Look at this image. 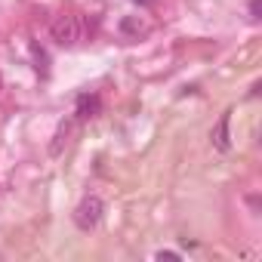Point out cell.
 Wrapping results in <instances>:
<instances>
[{"instance_id": "6da1fadb", "label": "cell", "mask_w": 262, "mask_h": 262, "mask_svg": "<svg viewBox=\"0 0 262 262\" xmlns=\"http://www.w3.org/2000/svg\"><path fill=\"white\" fill-rule=\"evenodd\" d=\"M50 34H53V40H56L59 47L71 50V47H77V43L86 37V22H83L80 16H59V19L50 25Z\"/></svg>"}, {"instance_id": "7a4b0ae2", "label": "cell", "mask_w": 262, "mask_h": 262, "mask_svg": "<svg viewBox=\"0 0 262 262\" xmlns=\"http://www.w3.org/2000/svg\"><path fill=\"white\" fill-rule=\"evenodd\" d=\"M102 213H105V204H102V198H96V194H86V198L77 204V210H74V225H77L80 231H93V228L102 222Z\"/></svg>"}, {"instance_id": "3957f363", "label": "cell", "mask_w": 262, "mask_h": 262, "mask_svg": "<svg viewBox=\"0 0 262 262\" xmlns=\"http://www.w3.org/2000/svg\"><path fill=\"white\" fill-rule=\"evenodd\" d=\"M228 123H231V111H225V114H222V117L216 120V126L210 129V142H213V148H216V151H228V148H231Z\"/></svg>"}, {"instance_id": "277c9868", "label": "cell", "mask_w": 262, "mask_h": 262, "mask_svg": "<svg viewBox=\"0 0 262 262\" xmlns=\"http://www.w3.org/2000/svg\"><path fill=\"white\" fill-rule=\"evenodd\" d=\"M99 111H102L99 93H80V96H77V108H74L77 120H90V117H96Z\"/></svg>"}, {"instance_id": "5b68a950", "label": "cell", "mask_w": 262, "mask_h": 262, "mask_svg": "<svg viewBox=\"0 0 262 262\" xmlns=\"http://www.w3.org/2000/svg\"><path fill=\"white\" fill-rule=\"evenodd\" d=\"M68 133H71V123H65V126H59V133H56V142L50 145V155H62V145L68 142Z\"/></svg>"}, {"instance_id": "8992f818", "label": "cell", "mask_w": 262, "mask_h": 262, "mask_svg": "<svg viewBox=\"0 0 262 262\" xmlns=\"http://www.w3.org/2000/svg\"><path fill=\"white\" fill-rule=\"evenodd\" d=\"M158 259H182V256H179V253H173V250H161V253H158Z\"/></svg>"}, {"instance_id": "52a82bcc", "label": "cell", "mask_w": 262, "mask_h": 262, "mask_svg": "<svg viewBox=\"0 0 262 262\" xmlns=\"http://www.w3.org/2000/svg\"><path fill=\"white\" fill-rule=\"evenodd\" d=\"M139 28H142V25H136L133 19H126V22H123V31H139Z\"/></svg>"}, {"instance_id": "ba28073f", "label": "cell", "mask_w": 262, "mask_h": 262, "mask_svg": "<svg viewBox=\"0 0 262 262\" xmlns=\"http://www.w3.org/2000/svg\"><path fill=\"white\" fill-rule=\"evenodd\" d=\"M250 16L259 19V0H253V4H250Z\"/></svg>"}, {"instance_id": "9c48e42d", "label": "cell", "mask_w": 262, "mask_h": 262, "mask_svg": "<svg viewBox=\"0 0 262 262\" xmlns=\"http://www.w3.org/2000/svg\"><path fill=\"white\" fill-rule=\"evenodd\" d=\"M139 4H151V0H139Z\"/></svg>"}]
</instances>
